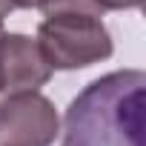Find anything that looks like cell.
Returning a JSON list of instances; mask_svg holds the SVG:
<instances>
[{
    "instance_id": "6da1fadb",
    "label": "cell",
    "mask_w": 146,
    "mask_h": 146,
    "mask_svg": "<svg viewBox=\"0 0 146 146\" xmlns=\"http://www.w3.org/2000/svg\"><path fill=\"white\" fill-rule=\"evenodd\" d=\"M146 75L120 69L92 80L63 115V146H143Z\"/></svg>"
},
{
    "instance_id": "7a4b0ae2",
    "label": "cell",
    "mask_w": 146,
    "mask_h": 146,
    "mask_svg": "<svg viewBox=\"0 0 146 146\" xmlns=\"http://www.w3.org/2000/svg\"><path fill=\"white\" fill-rule=\"evenodd\" d=\"M37 46L52 69L72 72L109 60L115 52L112 35L100 20V12L86 0H60L37 26Z\"/></svg>"
},
{
    "instance_id": "3957f363",
    "label": "cell",
    "mask_w": 146,
    "mask_h": 146,
    "mask_svg": "<svg viewBox=\"0 0 146 146\" xmlns=\"http://www.w3.org/2000/svg\"><path fill=\"white\" fill-rule=\"evenodd\" d=\"M60 115L40 92H15L0 100V146H52Z\"/></svg>"
},
{
    "instance_id": "277c9868",
    "label": "cell",
    "mask_w": 146,
    "mask_h": 146,
    "mask_svg": "<svg viewBox=\"0 0 146 146\" xmlns=\"http://www.w3.org/2000/svg\"><path fill=\"white\" fill-rule=\"evenodd\" d=\"M52 66L46 63L37 40L29 35H3L0 37V92H37L49 83Z\"/></svg>"
},
{
    "instance_id": "5b68a950",
    "label": "cell",
    "mask_w": 146,
    "mask_h": 146,
    "mask_svg": "<svg viewBox=\"0 0 146 146\" xmlns=\"http://www.w3.org/2000/svg\"><path fill=\"white\" fill-rule=\"evenodd\" d=\"M54 3H60V0H0V17H9L15 9H52Z\"/></svg>"
},
{
    "instance_id": "8992f818",
    "label": "cell",
    "mask_w": 146,
    "mask_h": 146,
    "mask_svg": "<svg viewBox=\"0 0 146 146\" xmlns=\"http://www.w3.org/2000/svg\"><path fill=\"white\" fill-rule=\"evenodd\" d=\"M86 3L103 15V12H123V9H137V6L143 3V0H86Z\"/></svg>"
},
{
    "instance_id": "52a82bcc",
    "label": "cell",
    "mask_w": 146,
    "mask_h": 146,
    "mask_svg": "<svg viewBox=\"0 0 146 146\" xmlns=\"http://www.w3.org/2000/svg\"><path fill=\"white\" fill-rule=\"evenodd\" d=\"M3 35H6V32H3V17H0V37H3Z\"/></svg>"
}]
</instances>
